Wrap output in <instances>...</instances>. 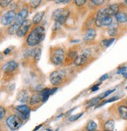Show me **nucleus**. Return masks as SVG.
Wrapping results in <instances>:
<instances>
[{"mask_svg":"<svg viewBox=\"0 0 127 131\" xmlns=\"http://www.w3.org/2000/svg\"><path fill=\"white\" fill-rule=\"evenodd\" d=\"M45 36V30L43 26H36L26 38V43L29 46H36L41 43Z\"/></svg>","mask_w":127,"mask_h":131,"instance_id":"obj_1","label":"nucleus"},{"mask_svg":"<svg viewBox=\"0 0 127 131\" xmlns=\"http://www.w3.org/2000/svg\"><path fill=\"white\" fill-rule=\"evenodd\" d=\"M70 16V10L67 7L58 8L55 9L52 13V18L56 21V23L62 25L67 21L68 17Z\"/></svg>","mask_w":127,"mask_h":131,"instance_id":"obj_2","label":"nucleus"},{"mask_svg":"<svg viewBox=\"0 0 127 131\" xmlns=\"http://www.w3.org/2000/svg\"><path fill=\"white\" fill-rule=\"evenodd\" d=\"M6 124L11 130H16L21 126L22 120L18 115H11L6 119Z\"/></svg>","mask_w":127,"mask_h":131,"instance_id":"obj_3","label":"nucleus"},{"mask_svg":"<svg viewBox=\"0 0 127 131\" xmlns=\"http://www.w3.org/2000/svg\"><path fill=\"white\" fill-rule=\"evenodd\" d=\"M64 57H65L64 50L61 48H57L55 49L51 54V61L54 64L60 65L64 62Z\"/></svg>","mask_w":127,"mask_h":131,"instance_id":"obj_4","label":"nucleus"},{"mask_svg":"<svg viewBox=\"0 0 127 131\" xmlns=\"http://www.w3.org/2000/svg\"><path fill=\"white\" fill-rule=\"evenodd\" d=\"M17 17L15 10H9L1 17V24L4 26H9L14 23Z\"/></svg>","mask_w":127,"mask_h":131,"instance_id":"obj_5","label":"nucleus"},{"mask_svg":"<svg viewBox=\"0 0 127 131\" xmlns=\"http://www.w3.org/2000/svg\"><path fill=\"white\" fill-rule=\"evenodd\" d=\"M31 25H32V21L31 20H29V19L25 20L20 25V27L18 28V31H17V36L20 37V38L25 37V35L28 34V32L31 26Z\"/></svg>","mask_w":127,"mask_h":131,"instance_id":"obj_6","label":"nucleus"},{"mask_svg":"<svg viewBox=\"0 0 127 131\" xmlns=\"http://www.w3.org/2000/svg\"><path fill=\"white\" fill-rule=\"evenodd\" d=\"M16 112H17V115H18L21 118V120H25L29 118L31 109L28 106L23 104L17 107Z\"/></svg>","mask_w":127,"mask_h":131,"instance_id":"obj_7","label":"nucleus"},{"mask_svg":"<svg viewBox=\"0 0 127 131\" xmlns=\"http://www.w3.org/2000/svg\"><path fill=\"white\" fill-rule=\"evenodd\" d=\"M28 6H25L23 7L17 14V17L16 20L14 21V23L17 24V25L20 26L21 24L24 22L25 20H27V17L28 16Z\"/></svg>","mask_w":127,"mask_h":131,"instance_id":"obj_8","label":"nucleus"},{"mask_svg":"<svg viewBox=\"0 0 127 131\" xmlns=\"http://www.w3.org/2000/svg\"><path fill=\"white\" fill-rule=\"evenodd\" d=\"M63 77H64L63 72H61V71H55L50 74V81L52 83V85L57 86V85H60L61 83Z\"/></svg>","mask_w":127,"mask_h":131,"instance_id":"obj_9","label":"nucleus"},{"mask_svg":"<svg viewBox=\"0 0 127 131\" xmlns=\"http://www.w3.org/2000/svg\"><path fill=\"white\" fill-rule=\"evenodd\" d=\"M97 36V31L94 28H89L86 31L83 35V40L86 42H89L94 41Z\"/></svg>","mask_w":127,"mask_h":131,"instance_id":"obj_10","label":"nucleus"},{"mask_svg":"<svg viewBox=\"0 0 127 131\" xmlns=\"http://www.w3.org/2000/svg\"><path fill=\"white\" fill-rule=\"evenodd\" d=\"M119 12V6L118 4H111L105 8V13L107 16H115Z\"/></svg>","mask_w":127,"mask_h":131,"instance_id":"obj_11","label":"nucleus"},{"mask_svg":"<svg viewBox=\"0 0 127 131\" xmlns=\"http://www.w3.org/2000/svg\"><path fill=\"white\" fill-rule=\"evenodd\" d=\"M88 60V55L83 53L82 54H79L75 57L74 60V64L75 66H82L86 64Z\"/></svg>","mask_w":127,"mask_h":131,"instance_id":"obj_12","label":"nucleus"},{"mask_svg":"<svg viewBox=\"0 0 127 131\" xmlns=\"http://www.w3.org/2000/svg\"><path fill=\"white\" fill-rule=\"evenodd\" d=\"M17 68V63L14 61H8L3 66V71L6 73H9L14 71Z\"/></svg>","mask_w":127,"mask_h":131,"instance_id":"obj_13","label":"nucleus"},{"mask_svg":"<svg viewBox=\"0 0 127 131\" xmlns=\"http://www.w3.org/2000/svg\"><path fill=\"white\" fill-rule=\"evenodd\" d=\"M45 12L44 10L37 12V13L34 14V16L33 17L32 20H31V21H32V25L38 26V25H39L40 22L42 21V20L43 19V17L45 15Z\"/></svg>","mask_w":127,"mask_h":131,"instance_id":"obj_14","label":"nucleus"},{"mask_svg":"<svg viewBox=\"0 0 127 131\" xmlns=\"http://www.w3.org/2000/svg\"><path fill=\"white\" fill-rule=\"evenodd\" d=\"M28 98H29V93L25 90H20L17 96V101L20 103H26L28 101Z\"/></svg>","mask_w":127,"mask_h":131,"instance_id":"obj_15","label":"nucleus"},{"mask_svg":"<svg viewBox=\"0 0 127 131\" xmlns=\"http://www.w3.org/2000/svg\"><path fill=\"white\" fill-rule=\"evenodd\" d=\"M41 101H42V95H41V92L40 93H34L31 99H30V104L31 105H34V104H37L39 103H40Z\"/></svg>","mask_w":127,"mask_h":131,"instance_id":"obj_16","label":"nucleus"},{"mask_svg":"<svg viewBox=\"0 0 127 131\" xmlns=\"http://www.w3.org/2000/svg\"><path fill=\"white\" fill-rule=\"evenodd\" d=\"M108 34L110 37L114 38L118 35V25L117 24L113 23L112 25L109 27L108 29Z\"/></svg>","mask_w":127,"mask_h":131,"instance_id":"obj_17","label":"nucleus"},{"mask_svg":"<svg viewBox=\"0 0 127 131\" xmlns=\"http://www.w3.org/2000/svg\"><path fill=\"white\" fill-rule=\"evenodd\" d=\"M114 17L118 23H127V14L125 13V12L119 11Z\"/></svg>","mask_w":127,"mask_h":131,"instance_id":"obj_18","label":"nucleus"},{"mask_svg":"<svg viewBox=\"0 0 127 131\" xmlns=\"http://www.w3.org/2000/svg\"><path fill=\"white\" fill-rule=\"evenodd\" d=\"M119 115L122 118L125 120H127V106L125 105H121L118 108Z\"/></svg>","mask_w":127,"mask_h":131,"instance_id":"obj_19","label":"nucleus"},{"mask_svg":"<svg viewBox=\"0 0 127 131\" xmlns=\"http://www.w3.org/2000/svg\"><path fill=\"white\" fill-rule=\"evenodd\" d=\"M19 27H20V26L17 25V24H16V23L12 24V25H9V28H7V32H8V34H9V35H17Z\"/></svg>","mask_w":127,"mask_h":131,"instance_id":"obj_20","label":"nucleus"},{"mask_svg":"<svg viewBox=\"0 0 127 131\" xmlns=\"http://www.w3.org/2000/svg\"><path fill=\"white\" fill-rule=\"evenodd\" d=\"M113 24V19L112 17L110 16H105L101 20V27H108L111 26Z\"/></svg>","mask_w":127,"mask_h":131,"instance_id":"obj_21","label":"nucleus"},{"mask_svg":"<svg viewBox=\"0 0 127 131\" xmlns=\"http://www.w3.org/2000/svg\"><path fill=\"white\" fill-rule=\"evenodd\" d=\"M51 89L50 88H45L41 91V95L42 97V101H45L50 97V95L51 94Z\"/></svg>","mask_w":127,"mask_h":131,"instance_id":"obj_22","label":"nucleus"},{"mask_svg":"<svg viewBox=\"0 0 127 131\" xmlns=\"http://www.w3.org/2000/svg\"><path fill=\"white\" fill-rule=\"evenodd\" d=\"M101 98L100 97H94V98H92L91 100H89L87 104H86V107L87 108H90V107L92 106H94L97 104H99V102L100 101Z\"/></svg>","mask_w":127,"mask_h":131,"instance_id":"obj_23","label":"nucleus"},{"mask_svg":"<svg viewBox=\"0 0 127 131\" xmlns=\"http://www.w3.org/2000/svg\"><path fill=\"white\" fill-rule=\"evenodd\" d=\"M114 127V122L112 119L108 120L105 125H103V128H105V130H109V131H113Z\"/></svg>","mask_w":127,"mask_h":131,"instance_id":"obj_24","label":"nucleus"},{"mask_svg":"<svg viewBox=\"0 0 127 131\" xmlns=\"http://www.w3.org/2000/svg\"><path fill=\"white\" fill-rule=\"evenodd\" d=\"M97 128V125L94 121H89L86 126V129L87 131H95Z\"/></svg>","mask_w":127,"mask_h":131,"instance_id":"obj_25","label":"nucleus"},{"mask_svg":"<svg viewBox=\"0 0 127 131\" xmlns=\"http://www.w3.org/2000/svg\"><path fill=\"white\" fill-rule=\"evenodd\" d=\"M114 38H111V39H103V40L101 41L100 45H101L103 47H105V48H107V47L110 46L114 42Z\"/></svg>","mask_w":127,"mask_h":131,"instance_id":"obj_26","label":"nucleus"},{"mask_svg":"<svg viewBox=\"0 0 127 131\" xmlns=\"http://www.w3.org/2000/svg\"><path fill=\"white\" fill-rule=\"evenodd\" d=\"M40 55H41V49H40V48H37V49H34V50H32L31 56H33L34 58L36 59V60H37V61L39 60Z\"/></svg>","mask_w":127,"mask_h":131,"instance_id":"obj_27","label":"nucleus"},{"mask_svg":"<svg viewBox=\"0 0 127 131\" xmlns=\"http://www.w3.org/2000/svg\"><path fill=\"white\" fill-rule=\"evenodd\" d=\"M87 2H88V0H75L74 3L77 7H83V6L86 4Z\"/></svg>","mask_w":127,"mask_h":131,"instance_id":"obj_28","label":"nucleus"},{"mask_svg":"<svg viewBox=\"0 0 127 131\" xmlns=\"http://www.w3.org/2000/svg\"><path fill=\"white\" fill-rule=\"evenodd\" d=\"M42 0H34V1H31L30 3V6L32 9H36L41 3Z\"/></svg>","mask_w":127,"mask_h":131,"instance_id":"obj_29","label":"nucleus"},{"mask_svg":"<svg viewBox=\"0 0 127 131\" xmlns=\"http://www.w3.org/2000/svg\"><path fill=\"white\" fill-rule=\"evenodd\" d=\"M90 1L92 4L96 6H100L105 3V0H90Z\"/></svg>","mask_w":127,"mask_h":131,"instance_id":"obj_30","label":"nucleus"},{"mask_svg":"<svg viewBox=\"0 0 127 131\" xmlns=\"http://www.w3.org/2000/svg\"><path fill=\"white\" fill-rule=\"evenodd\" d=\"M13 0H0V5L2 8L7 7L9 4H11Z\"/></svg>","mask_w":127,"mask_h":131,"instance_id":"obj_31","label":"nucleus"},{"mask_svg":"<svg viewBox=\"0 0 127 131\" xmlns=\"http://www.w3.org/2000/svg\"><path fill=\"white\" fill-rule=\"evenodd\" d=\"M83 114H84L83 112H81V113H79V114H76V115H72V116H70V117L68 118V120H69V121H71V122H74V121L77 120L78 118H79Z\"/></svg>","mask_w":127,"mask_h":131,"instance_id":"obj_32","label":"nucleus"},{"mask_svg":"<svg viewBox=\"0 0 127 131\" xmlns=\"http://www.w3.org/2000/svg\"><path fill=\"white\" fill-rule=\"evenodd\" d=\"M118 99H119V97H114L113 98H111V99H109V100H108V101H105L102 102V104H100V105H98V106L97 107V108H98V107H100V106H102V105H103V104H107V103L114 101H116V100H118Z\"/></svg>","mask_w":127,"mask_h":131,"instance_id":"obj_33","label":"nucleus"},{"mask_svg":"<svg viewBox=\"0 0 127 131\" xmlns=\"http://www.w3.org/2000/svg\"><path fill=\"white\" fill-rule=\"evenodd\" d=\"M114 91V90H108V91H107L106 93H103L101 96H100V98H105V97H107L108 95H110L111 93H112Z\"/></svg>","mask_w":127,"mask_h":131,"instance_id":"obj_34","label":"nucleus"},{"mask_svg":"<svg viewBox=\"0 0 127 131\" xmlns=\"http://www.w3.org/2000/svg\"><path fill=\"white\" fill-rule=\"evenodd\" d=\"M71 0H54V3L56 4H61V3H64V4H67L70 2Z\"/></svg>","mask_w":127,"mask_h":131,"instance_id":"obj_35","label":"nucleus"},{"mask_svg":"<svg viewBox=\"0 0 127 131\" xmlns=\"http://www.w3.org/2000/svg\"><path fill=\"white\" fill-rule=\"evenodd\" d=\"M5 114H6L5 109L3 108V107H1V108H0V118H1V119L3 118V117L5 116Z\"/></svg>","mask_w":127,"mask_h":131,"instance_id":"obj_36","label":"nucleus"},{"mask_svg":"<svg viewBox=\"0 0 127 131\" xmlns=\"http://www.w3.org/2000/svg\"><path fill=\"white\" fill-rule=\"evenodd\" d=\"M68 55H69V57H70L73 58V57H75L76 56V51H72V52H70V53H68Z\"/></svg>","mask_w":127,"mask_h":131,"instance_id":"obj_37","label":"nucleus"},{"mask_svg":"<svg viewBox=\"0 0 127 131\" xmlns=\"http://www.w3.org/2000/svg\"><path fill=\"white\" fill-rule=\"evenodd\" d=\"M124 72H125V68H121L119 71H118V74H123Z\"/></svg>","mask_w":127,"mask_h":131,"instance_id":"obj_38","label":"nucleus"},{"mask_svg":"<svg viewBox=\"0 0 127 131\" xmlns=\"http://www.w3.org/2000/svg\"><path fill=\"white\" fill-rule=\"evenodd\" d=\"M108 78V74H105V75H103V76H101L100 78V81H103V80H105Z\"/></svg>","mask_w":127,"mask_h":131,"instance_id":"obj_39","label":"nucleus"},{"mask_svg":"<svg viewBox=\"0 0 127 131\" xmlns=\"http://www.w3.org/2000/svg\"><path fill=\"white\" fill-rule=\"evenodd\" d=\"M98 89H99V85H95V86H94L93 87H92V91L95 92V91H97Z\"/></svg>","mask_w":127,"mask_h":131,"instance_id":"obj_40","label":"nucleus"},{"mask_svg":"<svg viewBox=\"0 0 127 131\" xmlns=\"http://www.w3.org/2000/svg\"><path fill=\"white\" fill-rule=\"evenodd\" d=\"M9 51H10V48H7V49H6V50L3 51V53L6 55V54H8V53H9Z\"/></svg>","mask_w":127,"mask_h":131,"instance_id":"obj_41","label":"nucleus"},{"mask_svg":"<svg viewBox=\"0 0 127 131\" xmlns=\"http://www.w3.org/2000/svg\"><path fill=\"white\" fill-rule=\"evenodd\" d=\"M42 124H40V125H39V126H38L37 127H36V128H34V129H33V131H37V130H38V129H39L40 127H42Z\"/></svg>","mask_w":127,"mask_h":131,"instance_id":"obj_42","label":"nucleus"},{"mask_svg":"<svg viewBox=\"0 0 127 131\" xmlns=\"http://www.w3.org/2000/svg\"><path fill=\"white\" fill-rule=\"evenodd\" d=\"M57 89H58L57 87H55L54 89H53V90H51V94H53V93H55V92H56V90H57Z\"/></svg>","mask_w":127,"mask_h":131,"instance_id":"obj_43","label":"nucleus"},{"mask_svg":"<svg viewBox=\"0 0 127 131\" xmlns=\"http://www.w3.org/2000/svg\"><path fill=\"white\" fill-rule=\"evenodd\" d=\"M122 75H123V77H125V79H127V72H124L122 74Z\"/></svg>","mask_w":127,"mask_h":131,"instance_id":"obj_44","label":"nucleus"},{"mask_svg":"<svg viewBox=\"0 0 127 131\" xmlns=\"http://www.w3.org/2000/svg\"><path fill=\"white\" fill-rule=\"evenodd\" d=\"M124 1V3L125 4V5H127V0H123Z\"/></svg>","mask_w":127,"mask_h":131,"instance_id":"obj_45","label":"nucleus"},{"mask_svg":"<svg viewBox=\"0 0 127 131\" xmlns=\"http://www.w3.org/2000/svg\"><path fill=\"white\" fill-rule=\"evenodd\" d=\"M48 1H54V0H48Z\"/></svg>","mask_w":127,"mask_h":131,"instance_id":"obj_46","label":"nucleus"},{"mask_svg":"<svg viewBox=\"0 0 127 131\" xmlns=\"http://www.w3.org/2000/svg\"><path fill=\"white\" fill-rule=\"evenodd\" d=\"M30 1H34V0H30Z\"/></svg>","mask_w":127,"mask_h":131,"instance_id":"obj_47","label":"nucleus"},{"mask_svg":"<svg viewBox=\"0 0 127 131\" xmlns=\"http://www.w3.org/2000/svg\"><path fill=\"white\" fill-rule=\"evenodd\" d=\"M105 131H109V130H105Z\"/></svg>","mask_w":127,"mask_h":131,"instance_id":"obj_48","label":"nucleus"},{"mask_svg":"<svg viewBox=\"0 0 127 131\" xmlns=\"http://www.w3.org/2000/svg\"><path fill=\"white\" fill-rule=\"evenodd\" d=\"M126 104H127V101H126Z\"/></svg>","mask_w":127,"mask_h":131,"instance_id":"obj_49","label":"nucleus"}]
</instances>
